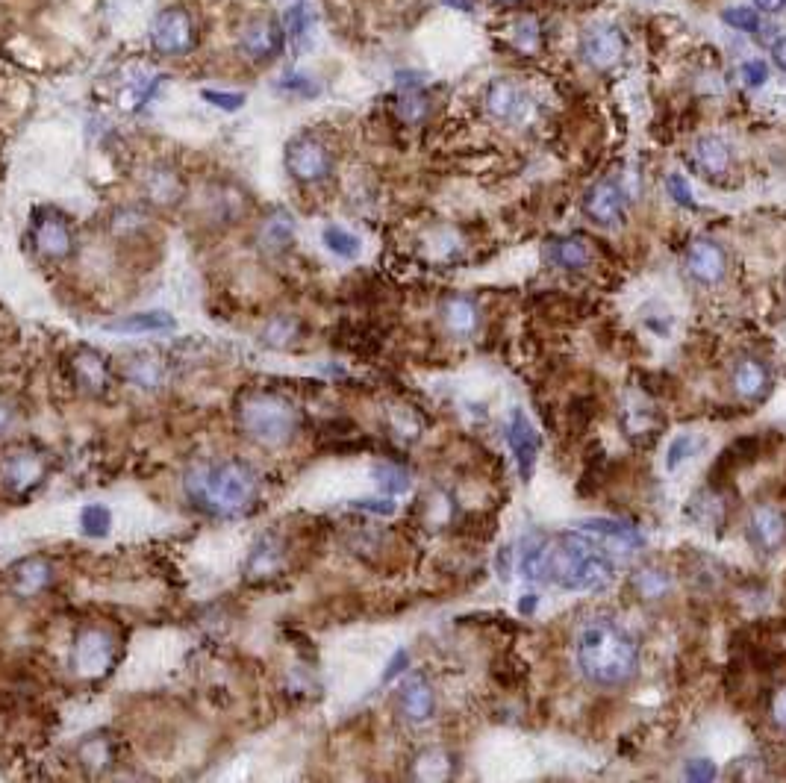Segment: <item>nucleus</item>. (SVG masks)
Masks as SVG:
<instances>
[{
    "instance_id": "58836bf2",
    "label": "nucleus",
    "mask_w": 786,
    "mask_h": 783,
    "mask_svg": "<svg viewBox=\"0 0 786 783\" xmlns=\"http://www.w3.org/2000/svg\"><path fill=\"white\" fill-rule=\"evenodd\" d=\"M377 477H380V486H383L386 492H404V489L410 486V477H407V471L392 469V466H386V469H377Z\"/></svg>"
},
{
    "instance_id": "412c9836",
    "label": "nucleus",
    "mask_w": 786,
    "mask_h": 783,
    "mask_svg": "<svg viewBox=\"0 0 786 783\" xmlns=\"http://www.w3.org/2000/svg\"><path fill=\"white\" fill-rule=\"evenodd\" d=\"M686 516L692 522H698L707 530H716L722 527L728 519V504L719 492V486H710V489H701L689 498V507H686Z\"/></svg>"
},
{
    "instance_id": "4468645a",
    "label": "nucleus",
    "mask_w": 786,
    "mask_h": 783,
    "mask_svg": "<svg viewBox=\"0 0 786 783\" xmlns=\"http://www.w3.org/2000/svg\"><path fill=\"white\" fill-rule=\"evenodd\" d=\"M486 109L498 121H524L530 115V98L513 80H495L486 89Z\"/></svg>"
},
{
    "instance_id": "dca6fc26",
    "label": "nucleus",
    "mask_w": 786,
    "mask_h": 783,
    "mask_svg": "<svg viewBox=\"0 0 786 783\" xmlns=\"http://www.w3.org/2000/svg\"><path fill=\"white\" fill-rule=\"evenodd\" d=\"M45 477V457L30 451V448H18L9 451L6 463H3V480L9 489L15 492H30L33 486H39Z\"/></svg>"
},
{
    "instance_id": "423d86ee",
    "label": "nucleus",
    "mask_w": 786,
    "mask_h": 783,
    "mask_svg": "<svg viewBox=\"0 0 786 783\" xmlns=\"http://www.w3.org/2000/svg\"><path fill=\"white\" fill-rule=\"evenodd\" d=\"M628 39L616 24H589L580 36V56L595 71H610L622 62Z\"/></svg>"
},
{
    "instance_id": "473e14b6",
    "label": "nucleus",
    "mask_w": 786,
    "mask_h": 783,
    "mask_svg": "<svg viewBox=\"0 0 786 783\" xmlns=\"http://www.w3.org/2000/svg\"><path fill=\"white\" fill-rule=\"evenodd\" d=\"M80 527H83L86 536H106L109 527H112V513L106 507H101V504H92V507L83 510Z\"/></svg>"
},
{
    "instance_id": "f03ea898",
    "label": "nucleus",
    "mask_w": 786,
    "mask_h": 783,
    "mask_svg": "<svg viewBox=\"0 0 786 783\" xmlns=\"http://www.w3.org/2000/svg\"><path fill=\"white\" fill-rule=\"evenodd\" d=\"M577 666L595 686H625L639 672V648L622 627L595 622L577 639Z\"/></svg>"
},
{
    "instance_id": "ddd939ff",
    "label": "nucleus",
    "mask_w": 786,
    "mask_h": 783,
    "mask_svg": "<svg viewBox=\"0 0 786 783\" xmlns=\"http://www.w3.org/2000/svg\"><path fill=\"white\" fill-rule=\"evenodd\" d=\"M507 442H510L513 457H516L519 477L530 480L533 466H536V457H539V448H542V439H539L536 427L530 424V418L524 416V410H513V413H510V421H507Z\"/></svg>"
},
{
    "instance_id": "6e6552de",
    "label": "nucleus",
    "mask_w": 786,
    "mask_h": 783,
    "mask_svg": "<svg viewBox=\"0 0 786 783\" xmlns=\"http://www.w3.org/2000/svg\"><path fill=\"white\" fill-rule=\"evenodd\" d=\"M30 242L36 248L39 257L45 260H62L71 254L74 248V230H71V221L59 212H42L36 221H33V230H30Z\"/></svg>"
},
{
    "instance_id": "c9c22d12",
    "label": "nucleus",
    "mask_w": 786,
    "mask_h": 783,
    "mask_svg": "<svg viewBox=\"0 0 786 783\" xmlns=\"http://www.w3.org/2000/svg\"><path fill=\"white\" fill-rule=\"evenodd\" d=\"M739 77H742V83H745L748 89H760V86H766V80H769V68H766L763 59H748V62L739 68Z\"/></svg>"
},
{
    "instance_id": "8fccbe9b",
    "label": "nucleus",
    "mask_w": 786,
    "mask_h": 783,
    "mask_svg": "<svg viewBox=\"0 0 786 783\" xmlns=\"http://www.w3.org/2000/svg\"><path fill=\"white\" fill-rule=\"evenodd\" d=\"M504 3H513V0H504Z\"/></svg>"
},
{
    "instance_id": "4be33fe9",
    "label": "nucleus",
    "mask_w": 786,
    "mask_h": 783,
    "mask_svg": "<svg viewBox=\"0 0 786 783\" xmlns=\"http://www.w3.org/2000/svg\"><path fill=\"white\" fill-rule=\"evenodd\" d=\"M545 257L566 268V271H583L589 262H592V254H589V245L580 239V236H560V239H551L545 245Z\"/></svg>"
},
{
    "instance_id": "f8f14e48",
    "label": "nucleus",
    "mask_w": 786,
    "mask_h": 783,
    "mask_svg": "<svg viewBox=\"0 0 786 783\" xmlns=\"http://www.w3.org/2000/svg\"><path fill=\"white\" fill-rule=\"evenodd\" d=\"M686 271L701 286H716L728 274V254L713 239H695L686 248Z\"/></svg>"
},
{
    "instance_id": "a211bd4d",
    "label": "nucleus",
    "mask_w": 786,
    "mask_h": 783,
    "mask_svg": "<svg viewBox=\"0 0 786 783\" xmlns=\"http://www.w3.org/2000/svg\"><path fill=\"white\" fill-rule=\"evenodd\" d=\"M242 51L257 62H268L271 56L283 51V27L271 18L251 21L242 33Z\"/></svg>"
},
{
    "instance_id": "f704fd0d",
    "label": "nucleus",
    "mask_w": 786,
    "mask_h": 783,
    "mask_svg": "<svg viewBox=\"0 0 786 783\" xmlns=\"http://www.w3.org/2000/svg\"><path fill=\"white\" fill-rule=\"evenodd\" d=\"M698 448V442L692 439V436H675L672 442H669V451H666V469L669 471H678L692 457V451Z\"/></svg>"
},
{
    "instance_id": "b1692460",
    "label": "nucleus",
    "mask_w": 786,
    "mask_h": 783,
    "mask_svg": "<svg viewBox=\"0 0 786 783\" xmlns=\"http://www.w3.org/2000/svg\"><path fill=\"white\" fill-rule=\"evenodd\" d=\"M692 159L707 177H722L731 168V148L719 136H704L695 142Z\"/></svg>"
},
{
    "instance_id": "393cba45",
    "label": "nucleus",
    "mask_w": 786,
    "mask_h": 783,
    "mask_svg": "<svg viewBox=\"0 0 786 783\" xmlns=\"http://www.w3.org/2000/svg\"><path fill=\"white\" fill-rule=\"evenodd\" d=\"M442 321H445V327H448L454 336H472L474 330H477V324H480V313H477L472 298H466V295H451V298H445V304H442Z\"/></svg>"
},
{
    "instance_id": "f3484780",
    "label": "nucleus",
    "mask_w": 786,
    "mask_h": 783,
    "mask_svg": "<svg viewBox=\"0 0 786 783\" xmlns=\"http://www.w3.org/2000/svg\"><path fill=\"white\" fill-rule=\"evenodd\" d=\"M731 386L742 401H760L772 389L769 366L757 357H742L731 371Z\"/></svg>"
},
{
    "instance_id": "de8ad7c7",
    "label": "nucleus",
    "mask_w": 786,
    "mask_h": 783,
    "mask_svg": "<svg viewBox=\"0 0 786 783\" xmlns=\"http://www.w3.org/2000/svg\"><path fill=\"white\" fill-rule=\"evenodd\" d=\"M12 421H15V413L9 410V404H3V401H0V436H3V433L12 427Z\"/></svg>"
},
{
    "instance_id": "a18cd8bd",
    "label": "nucleus",
    "mask_w": 786,
    "mask_h": 783,
    "mask_svg": "<svg viewBox=\"0 0 786 783\" xmlns=\"http://www.w3.org/2000/svg\"><path fill=\"white\" fill-rule=\"evenodd\" d=\"M772 59H775V65H778L781 71H786V39H778V42L772 45Z\"/></svg>"
},
{
    "instance_id": "6ab92c4d",
    "label": "nucleus",
    "mask_w": 786,
    "mask_h": 783,
    "mask_svg": "<svg viewBox=\"0 0 786 783\" xmlns=\"http://www.w3.org/2000/svg\"><path fill=\"white\" fill-rule=\"evenodd\" d=\"M71 377L83 392L101 395V392H106V383H109V366H106L101 354L83 348L71 357Z\"/></svg>"
},
{
    "instance_id": "e433bc0d",
    "label": "nucleus",
    "mask_w": 786,
    "mask_h": 783,
    "mask_svg": "<svg viewBox=\"0 0 786 783\" xmlns=\"http://www.w3.org/2000/svg\"><path fill=\"white\" fill-rule=\"evenodd\" d=\"M683 778L686 781H695V783H710L719 778V769H716V763L713 760H689L686 763V772H683Z\"/></svg>"
},
{
    "instance_id": "c03bdc74",
    "label": "nucleus",
    "mask_w": 786,
    "mask_h": 783,
    "mask_svg": "<svg viewBox=\"0 0 786 783\" xmlns=\"http://www.w3.org/2000/svg\"><path fill=\"white\" fill-rule=\"evenodd\" d=\"M510 569H513V548H504V554L498 557V572L504 580L510 577Z\"/></svg>"
},
{
    "instance_id": "ea45409f",
    "label": "nucleus",
    "mask_w": 786,
    "mask_h": 783,
    "mask_svg": "<svg viewBox=\"0 0 786 783\" xmlns=\"http://www.w3.org/2000/svg\"><path fill=\"white\" fill-rule=\"evenodd\" d=\"M398 112H401V118H407V121H421V118H424V112H427V101L421 98L419 92H410V95H404V98H401Z\"/></svg>"
},
{
    "instance_id": "0eeeda50",
    "label": "nucleus",
    "mask_w": 786,
    "mask_h": 783,
    "mask_svg": "<svg viewBox=\"0 0 786 783\" xmlns=\"http://www.w3.org/2000/svg\"><path fill=\"white\" fill-rule=\"evenodd\" d=\"M71 663H74V672L83 678H104L115 663V639L104 627H86L74 639Z\"/></svg>"
},
{
    "instance_id": "7c9ffc66",
    "label": "nucleus",
    "mask_w": 786,
    "mask_h": 783,
    "mask_svg": "<svg viewBox=\"0 0 786 783\" xmlns=\"http://www.w3.org/2000/svg\"><path fill=\"white\" fill-rule=\"evenodd\" d=\"M324 245L336 254V257H342V260H354V257H360V239L354 236V233H348L345 227H327L324 230Z\"/></svg>"
},
{
    "instance_id": "2f4dec72",
    "label": "nucleus",
    "mask_w": 786,
    "mask_h": 783,
    "mask_svg": "<svg viewBox=\"0 0 786 783\" xmlns=\"http://www.w3.org/2000/svg\"><path fill=\"white\" fill-rule=\"evenodd\" d=\"M513 48L522 53H536L542 48V30L533 18H522L516 27H513Z\"/></svg>"
},
{
    "instance_id": "09e8293b",
    "label": "nucleus",
    "mask_w": 786,
    "mask_h": 783,
    "mask_svg": "<svg viewBox=\"0 0 786 783\" xmlns=\"http://www.w3.org/2000/svg\"><path fill=\"white\" fill-rule=\"evenodd\" d=\"M519 610H522V613H533V610H536V595H524V601L519 604Z\"/></svg>"
},
{
    "instance_id": "2eb2a0df",
    "label": "nucleus",
    "mask_w": 786,
    "mask_h": 783,
    "mask_svg": "<svg viewBox=\"0 0 786 783\" xmlns=\"http://www.w3.org/2000/svg\"><path fill=\"white\" fill-rule=\"evenodd\" d=\"M745 536L757 551H778L786 539V516L778 507H757L748 519Z\"/></svg>"
},
{
    "instance_id": "9b49d317",
    "label": "nucleus",
    "mask_w": 786,
    "mask_h": 783,
    "mask_svg": "<svg viewBox=\"0 0 786 783\" xmlns=\"http://www.w3.org/2000/svg\"><path fill=\"white\" fill-rule=\"evenodd\" d=\"M577 530L586 533L589 539H595V542H598L610 557H613V554L630 557V554H636V551L645 545L636 527L613 522V519H586V522L577 524Z\"/></svg>"
},
{
    "instance_id": "1a4fd4ad",
    "label": "nucleus",
    "mask_w": 786,
    "mask_h": 783,
    "mask_svg": "<svg viewBox=\"0 0 786 783\" xmlns=\"http://www.w3.org/2000/svg\"><path fill=\"white\" fill-rule=\"evenodd\" d=\"M628 212V198L619 183L613 180H598L586 195H583V215L598 224V227H619Z\"/></svg>"
},
{
    "instance_id": "a19ab883",
    "label": "nucleus",
    "mask_w": 786,
    "mask_h": 783,
    "mask_svg": "<svg viewBox=\"0 0 786 783\" xmlns=\"http://www.w3.org/2000/svg\"><path fill=\"white\" fill-rule=\"evenodd\" d=\"M204 101H210L212 106H221V109L233 112V109H239V106L245 104V95H239V92H221V89H207V92H204Z\"/></svg>"
},
{
    "instance_id": "79ce46f5",
    "label": "nucleus",
    "mask_w": 786,
    "mask_h": 783,
    "mask_svg": "<svg viewBox=\"0 0 786 783\" xmlns=\"http://www.w3.org/2000/svg\"><path fill=\"white\" fill-rule=\"evenodd\" d=\"M769 710H772V719H775V725H778V728H784V731H786V686H781V689H775V695H772V704H769Z\"/></svg>"
},
{
    "instance_id": "aec40b11",
    "label": "nucleus",
    "mask_w": 786,
    "mask_h": 783,
    "mask_svg": "<svg viewBox=\"0 0 786 783\" xmlns=\"http://www.w3.org/2000/svg\"><path fill=\"white\" fill-rule=\"evenodd\" d=\"M398 707H401L404 719H410V722H416V725L427 722V719L433 716V710H436V695H433L430 683L424 678L407 680V683L401 686Z\"/></svg>"
},
{
    "instance_id": "c756f323",
    "label": "nucleus",
    "mask_w": 786,
    "mask_h": 783,
    "mask_svg": "<svg viewBox=\"0 0 786 783\" xmlns=\"http://www.w3.org/2000/svg\"><path fill=\"white\" fill-rule=\"evenodd\" d=\"M148 195L157 201V204H174L180 198V180L177 174L157 168L151 177H148Z\"/></svg>"
},
{
    "instance_id": "37998d69",
    "label": "nucleus",
    "mask_w": 786,
    "mask_h": 783,
    "mask_svg": "<svg viewBox=\"0 0 786 783\" xmlns=\"http://www.w3.org/2000/svg\"><path fill=\"white\" fill-rule=\"evenodd\" d=\"M407 666H410V654H407V651H395V657L389 660V666H386V672H383V683L398 678Z\"/></svg>"
},
{
    "instance_id": "bb28decb",
    "label": "nucleus",
    "mask_w": 786,
    "mask_h": 783,
    "mask_svg": "<svg viewBox=\"0 0 786 783\" xmlns=\"http://www.w3.org/2000/svg\"><path fill=\"white\" fill-rule=\"evenodd\" d=\"M171 327H174V318H168L165 313L130 315L124 321L109 324V330H121V333H159V330H171Z\"/></svg>"
},
{
    "instance_id": "c85d7f7f",
    "label": "nucleus",
    "mask_w": 786,
    "mask_h": 783,
    "mask_svg": "<svg viewBox=\"0 0 786 783\" xmlns=\"http://www.w3.org/2000/svg\"><path fill=\"white\" fill-rule=\"evenodd\" d=\"M633 586L639 589L642 598L657 601V598H663V595L672 589V577L666 575L663 569H642V572H636V577H633Z\"/></svg>"
},
{
    "instance_id": "49530a36",
    "label": "nucleus",
    "mask_w": 786,
    "mask_h": 783,
    "mask_svg": "<svg viewBox=\"0 0 786 783\" xmlns=\"http://www.w3.org/2000/svg\"><path fill=\"white\" fill-rule=\"evenodd\" d=\"M754 3H757V9L766 12V15H775V12H781L786 6V0H754Z\"/></svg>"
},
{
    "instance_id": "7ed1b4c3",
    "label": "nucleus",
    "mask_w": 786,
    "mask_h": 783,
    "mask_svg": "<svg viewBox=\"0 0 786 783\" xmlns=\"http://www.w3.org/2000/svg\"><path fill=\"white\" fill-rule=\"evenodd\" d=\"M260 492L257 471L239 460L204 463L186 474V495L212 516L245 513Z\"/></svg>"
},
{
    "instance_id": "20e7f679",
    "label": "nucleus",
    "mask_w": 786,
    "mask_h": 783,
    "mask_svg": "<svg viewBox=\"0 0 786 783\" xmlns=\"http://www.w3.org/2000/svg\"><path fill=\"white\" fill-rule=\"evenodd\" d=\"M236 421L251 442L265 448L289 445L298 433V410L274 392L248 395L236 410Z\"/></svg>"
},
{
    "instance_id": "5701e85b",
    "label": "nucleus",
    "mask_w": 786,
    "mask_h": 783,
    "mask_svg": "<svg viewBox=\"0 0 786 783\" xmlns=\"http://www.w3.org/2000/svg\"><path fill=\"white\" fill-rule=\"evenodd\" d=\"M53 580V569L48 560H42V557H30V560H24V563H18L15 566V572H12V583H15V592L18 595H24V598H33V595H39L42 589H48Z\"/></svg>"
},
{
    "instance_id": "4c0bfd02",
    "label": "nucleus",
    "mask_w": 786,
    "mask_h": 783,
    "mask_svg": "<svg viewBox=\"0 0 786 783\" xmlns=\"http://www.w3.org/2000/svg\"><path fill=\"white\" fill-rule=\"evenodd\" d=\"M666 189H669V198H672L678 207H683V209L698 207V204H695V195H692V189L686 186V180H683L681 174H669V180H666Z\"/></svg>"
},
{
    "instance_id": "9d476101",
    "label": "nucleus",
    "mask_w": 786,
    "mask_h": 783,
    "mask_svg": "<svg viewBox=\"0 0 786 783\" xmlns=\"http://www.w3.org/2000/svg\"><path fill=\"white\" fill-rule=\"evenodd\" d=\"M286 168L301 183H318L330 174L333 159L321 142H315L310 136H301V139H292L289 148H286Z\"/></svg>"
},
{
    "instance_id": "72a5a7b5",
    "label": "nucleus",
    "mask_w": 786,
    "mask_h": 783,
    "mask_svg": "<svg viewBox=\"0 0 786 783\" xmlns=\"http://www.w3.org/2000/svg\"><path fill=\"white\" fill-rule=\"evenodd\" d=\"M722 21L731 27V30H739V33H757L760 30V15L748 6H731L722 12Z\"/></svg>"
},
{
    "instance_id": "39448f33",
    "label": "nucleus",
    "mask_w": 786,
    "mask_h": 783,
    "mask_svg": "<svg viewBox=\"0 0 786 783\" xmlns=\"http://www.w3.org/2000/svg\"><path fill=\"white\" fill-rule=\"evenodd\" d=\"M151 39L154 48L165 56H183L195 48L198 42V30H195V18L189 9L183 6H168L154 18L151 27Z\"/></svg>"
},
{
    "instance_id": "cd10ccee",
    "label": "nucleus",
    "mask_w": 786,
    "mask_h": 783,
    "mask_svg": "<svg viewBox=\"0 0 786 783\" xmlns=\"http://www.w3.org/2000/svg\"><path fill=\"white\" fill-rule=\"evenodd\" d=\"M280 563H283L280 545L274 542V536H265L260 545L254 548V554H251V566H248V572H251V575H260V577L274 575Z\"/></svg>"
},
{
    "instance_id": "a878e982",
    "label": "nucleus",
    "mask_w": 786,
    "mask_h": 783,
    "mask_svg": "<svg viewBox=\"0 0 786 783\" xmlns=\"http://www.w3.org/2000/svg\"><path fill=\"white\" fill-rule=\"evenodd\" d=\"M292 233H295V224H292V215L289 212H277L271 215L260 230V248L265 254H280L283 248L292 245Z\"/></svg>"
},
{
    "instance_id": "f257e3e1",
    "label": "nucleus",
    "mask_w": 786,
    "mask_h": 783,
    "mask_svg": "<svg viewBox=\"0 0 786 783\" xmlns=\"http://www.w3.org/2000/svg\"><path fill=\"white\" fill-rule=\"evenodd\" d=\"M519 569L527 580L554 583L572 592L601 589L616 575L613 557L577 527L554 536H527L519 551Z\"/></svg>"
}]
</instances>
